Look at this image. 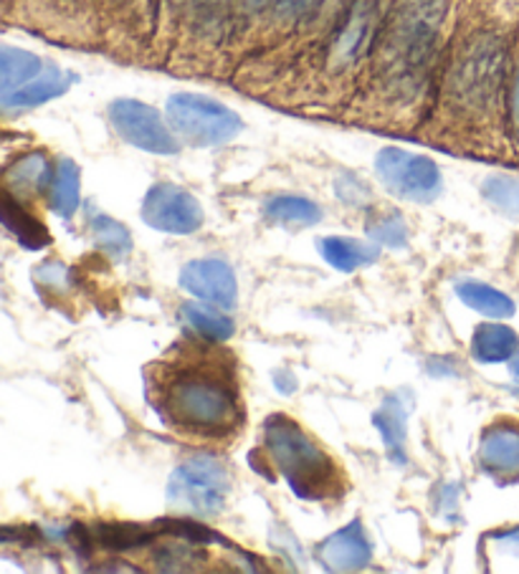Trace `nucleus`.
<instances>
[{
	"instance_id": "cd10ccee",
	"label": "nucleus",
	"mask_w": 519,
	"mask_h": 574,
	"mask_svg": "<svg viewBox=\"0 0 519 574\" xmlns=\"http://www.w3.org/2000/svg\"><path fill=\"white\" fill-rule=\"evenodd\" d=\"M90 236L96 243V249L107 253L110 259H122V255H127L132 249V238L127 228L104 213H94L90 218Z\"/></svg>"
},
{
	"instance_id": "aec40b11",
	"label": "nucleus",
	"mask_w": 519,
	"mask_h": 574,
	"mask_svg": "<svg viewBox=\"0 0 519 574\" xmlns=\"http://www.w3.org/2000/svg\"><path fill=\"white\" fill-rule=\"evenodd\" d=\"M408 408L411 403L403 400V393L388 395L385 403L381 405V410L373 415L375 428L381 430L383 446L388 450V456L395 463H406V430H408Z\"/></svg>"
},
{
	"instance_id": "2eb2a0df",
	"label": "nucleus",
	"mask_w": 519,
	"mask_h": 574,
	"mask_svg": "<svg viewBox=\"0 0 519 574\" xmlns=\"http://www.w3.org/2000/svg\"><path fill=\"white\" fill-rule=\"evenodd\" d=\"M56 160H51L46 149H23L3 167V190L6 196L31 206L33 200L46 198L54 178Z\"/></svg>"
},
{
	"instance_id": "a878e982",
	"label": "nucleus",
	"mask_w": 519,
	"mask_h": 574,
	"mask_svg": "<svg viewBox=\"0 0 519 574\" xmlns=\"http://www.w3.org/2000/svg\"><path fill=\"white\" fill-rule=\"evenodd\" d=\"M456 294L466 306H471L474 312L487 316V320H507V316L515 314L512 299L495 286L479 284V281H461V284H456Z\"/></svg>"
},
{
	"instance_id": "7ed1b4c3",
	"label": "nucleus",
	"mask_w": 519,
	"mask_h": 574,
	"mask_svg": "<svg viewBox=\"0 0 519 574\" xmlns=\"http://www.w3.org/2000/svg\"><path fill=\"white\" fill-rule=\"evenodd\" d=\"M145 387L157 418L188 440L224 443L246 422L236 357L196 332L145 367Z\"/></svg>"
},
{
	"instance_id": "6e6552de",
	"label": "nucleus",
	"mask_w": 519,
	"mask_h": 574,
	"mask_svg": "<svg viewBox=\"0 0 519 574\" xmlns=\"http://www.w3.org/2000/svg\"><path fill=\"white\" fill-rule=\"evenodd\" d=\"M3 21L56 46L100 54L94 0H3Z\"/></svg>"
},
{
	"instance_id": "2f4dec72",
	"label": "nucleus",
	"mask_w": 519,
	"mask_h": 574,
	"mask_svg": "<svg viewBox=\"0 0 519 574\" xmlns=\"http://www.w3.org/2000/svg\"><path fill=\"white\" fill-rule=\"evenodd\" d=\"M507 139L509 153H512V165H519V39L507 86Z\"/></svg>"
},
{
	"instance_id": "72a5a7b5",
	"label": "nucleus",
	"mask_w": 519,
	"mask_h": 574,
	"mask_svg": "<svg viewBox=\"0 0 519 574\" xmlns=\"http://www.w3.org/2000/svg\"><path fill=\"white\" fill-rule=\"evenodd\" d=\"M338 196L342 202H347V206H363V202L371 198V190H367V185L355 178V175L345 173L338 180Z\"/></svg>"
},
{
	"instance_id": "4be33fe9",
	"label": "nucleus",
	"mask_w": 519,
	"mask_h": 574,
	"mask_svg": "<svg viewBox=\"0 0 519 574\" xmlns=\"http://www.w3.org/2000/svg\"><path fill=\"white\" fill-rule=\"evenodd\" d=\"M82 170L79 165L72 160V157H56V167H54V178H51V188H49V206L54 210L56 216L61 218H74V213L79 210V202H82Z\"/></svg>"
},
{
	"instance_id": "423d86ee",
	"label": "nucleus",
	"mask_w": 519,
	"mask_h": 574,
	"mask_svg": "<svg viewBox=\"0 0 519 574\" xmlns=\"http://www.w3.org/2000/svg\"><path fill=\"white\" fill-rule=\"evenodd\" d=\"M239 0H163L155 66L224 82Z\"/></svg>"
},
{
	"instance_id": "7c9ffc66",
	"label": "nucleus",
	"mask_w": 519,
	"mask_h": 574,
	"mask_svg": "<svg viewBox=\"0 0 519 574\" xmlns=\"http://www.w3.org/2000/svg\"><path fill=\"white\" fill-rule=\"evenodd\" d=\"M481 192L501 213L519 218V178L515 175H495V178L484 180Z\"/></svg>"
},
{
	"instance_id": "0eeeda50",
	"label": "nucleus",
	"mask_w": 519,
	"mask_h": 574,
	"mask_svg": "<svg viewBox=\"0 0 519 574\" xmlns=\"http://www.w3.org/2000/svg\"><path fill=\"white\" fill-rule=\"evenodd\" d=\"M263 458L304 501H334L347 489V476L307 436L289 415H271L263 422Z\"/></svg>"
},
{
	"instance_id": "ddd939ff",
	"label": "nucleus",
	"mask_w": 519,
	"mask_h": 574,
	"mask_svg": "<svg viewBox=\"0 0 519 574\" xmlns=\"http://www.w3.org/2000/svg\"><path fill=\"white\" fill-rule=\"evenodd\" d=\"M375 173L393 196L413 202H430L444 192L442 167L406 147H383L375 157Z\"/></svg>"
},
{
	"instance_id": "f704fd0d",
	"label": "nucleus",
	"mask_w": 519,
	"mask_h": 574,
	"mask_svg": "<svg viewBox=\"0 0 519 574\" xmlns=\"http://www.w3.org/2000/svg\"><path fill=\"white\" fill-rule=\"evenodd\" d=\"M495 544L499 550L512 552L519 556V529H509V532H501L495 536Z\"/></svg>"
},
{
	"instance_id": "6ab92c4d",
	"label": "nucleus",
	"mask_w": 519,
	"mask_h": 574,
	"mask_svg": "<svg viewBox=\"0 0 519 574\" xmlns=\"http://www.w3.org/2000/svg\"><path fill=\"white\" fill-rule=\"evenodd\" d=\"M320 562L332 572H355L371 562V542L360 521H350L345 529L334 532L320 544Z\"/></svg>"
},
{
	"instance_id": "f03ea898",
	"label": "nucleus",
	"mask_w": 519,
	"mask_h": 574,
	"mask_svg": "<svg viewBox=\"0 0 519 574\" xmlns=\"http://www.w3.org/2000/svg\"><path fill=\"white\" fill-rule=\"evenodd\" d=\"M461 0H391L342 125L416 137L442 82Z\"/></svg>"
},
{
	"instance_id": "c85d7f7f",
	"label": "nucleus",
	"mask_w": 519,
	"mask_h": 574,
	"mask_svg": "<svg viewBox=\"0 0 519 574\" xmlns=\"http://www.w3.org/2000/svg\"><path fill=\"white\" fill-rule=\"evenodd\" d=\"M180 316L186 320V324L193 332L200 334V337H206V340L226 342V340H231V334H233V322L208 306H200L193 302L183 304Z\"/></svg>"
},
{
	"instance_id": "dca6fc26",
	"label": "nucleus",
	"mask_w": 519,
	"mask_h": 574,
	"mask_svg": "<svg viewBox=\"0 0 519 574\" xmlns=\"http://www.w3.org/2000/svg\"><path fill=\"white\" fill-rule=\"evenodd\" d=\"M484 473L499 483L519 481V422L512 418L497 420L484 430L479 446Z\"/></svg>"
},
{
	"instance_id": "5701e85b",
	"label": "nucleus",
	"mask_w": 519,
	"mask_h": 574,
	"mask_svg": "<svg viewBox=\"0 0 519 574\" xmlns=\"http://www.w3.org/2000/svg\"><path fill=\"white\" fill-rule=\"evenodd\" d=\"M519 352V334L507 324H479L471 340V355L484 365H499Z\"/></svg>"
},
{
	"instance_id": "bb28decb",
	"label": "nucleus",
	"mask_w": 519,
	"mask_h": 574,
	"mask_svg": "<svg viewBox=\"0 0 519 574\" xmlns=\"http://www.w3.org/2000/svg\"><path fill=\"white\" fill-rule=\"evenodd\" d=\"M263 216L274 223H304L314 226L320 223L322 210L310 198H299V196H277L271 198L267 206H263Z\"/></svg>"
},
{
	"instance_id": "473e14b6",
	"label": "nucleus",
	"mask_w": 519,
	"mask_h": 574,
	"mask_svg": "<svg viewBox=\"0 0 519 574\" xmlns=\"http://www.w3.org/2000/svg\"><path fill=\"white\" fill-rule=\"evenodd\" d=\"M69 279H72V276H69V269L59 261H49V263H43V267L37 269L39 284L46 286V289H54L56 294H64L66 286H69Z\"/></svg>"
},
{
	"instance_id": "a211bd4d",
	"label": "nucleus",
	"mask_w": 519,
	"mask_h": 574,
	"mask_svg": "<svg viewBox=\"0 0 519 574\" xmlns=\"http://www.w3.org/2000/svg\"><path fill=\"white\" fill-rule=\"evenodd\" d=\"M76 82H79V76L74 72H69V69L54 64V61H49L46 69H43V72L33 79V82L21 86L19 92L0 96V109H3L6 117L39 109V107H43V104L64 96Z\"/></svg>"
},
{
	"instance_id": "9d476101",
	"label": "nucleus",
	"mask_w": 519,
	"mask_h": 574,
	"mask_svg": "<svg viewBox=\"0 0 519 574\" xmlns=\"http://www.w3.org/2000/svg\"><path fill=\"white\" fill-rule=\"evenodd\" d=\"M165 117L183 145L198 149L224 147L243 132L239 112L198 92H178L167 96Z\"/></svg>"
},
{
	"instance_id": "f8f14e48",
	"label": "nucleus",
	"mask_w": 519,
	"mask_h": 574,
	"mask_svg": "<svg viewBox=\"0 0 519 574\" xmlns=\"http://www.w3.org/2000/svg\"><path fill=\"white\" fill-rule=\"evenodd\" d=\"M107 119L114 135L122 143L143 149L149 155L173 157L183 149V143L175 135V129L167 122L165 112L155 109L153 104L129 100V96H120V100L110 102Z\"/></svg>"
},
{
	"instance_id": "b1692460",
	"label": "nucleus",
	"mask_w": 519,
	"mask_h": 574,
	"mask_svg": "<svg viewBox=\"0 0 519 574\" xmlns=\"http://www.w3.org/2000/svg\"><path fill=\"white\" fill-rule=\"evenodd\" d=\"M3 223L8 231H11L25 249H46L51 243V236L46 231V226L31 213L29 206L21 200H15L11 196H3Z\"/></svg>"
},
{
	"instance_id": "c756f323",
	"label": "nucleus",
	"mask_w": 519,
	"mask_h": 574,
	"mask_svg": "<svg viewBox=\"0 0 519 574\" xmlns=\"http://www.w3.org/2000/svg\"><path fill=\"white\" fill-rule=\"evenodd\" d=\"M365 233L371 236L375 243L388 246V249H401V246H406L408 241L406 220H403L398 210H385V213L373 216Z\"/></svg>"
},
{
	"instance_id": "f257e3e1",
	"label": "nucleus",
	"mask_w": 519,
	"mask_h": 574,
	"mask_svg": "<svg viewBox=\"0 0 519 574\" xmlns=\"http://www.w3.org/2000/svg\"><path fill=\"white\" fill-rule=\"evenodd\" d=\"M519 39V0H461L436 100L418 143L471 160L512 163L507 86Z\"/></svg>"
},
{
	"instance_id": "1a4fd4ad",
	"label": "nucleus",
	"mask_w": 519,
	"mask_h": 574,
	"mask_svg": "<svg viewBox=\"0 0 519 574\" xmlns=\"http://www.w3.org/2000/svg\"><path fill=\"white\" fill-rule=\"evenodd\" d=\"M163 0H94L100 54L120 64L155 66Z\"/></svg>"
},
{
	"instance_id": "393cba45",
	"label": "nucleus",
	"mask_w": 519,
	"mask_h": 574,
	"mask_svg": "<svg viewBox=\"0 0 519 574\" xmlns=\"http://www.w3.org/2000/svg\"><path fill=\"white\" fill-rule=\"evenodd\" d=\"M316 249H320L322 259L338 271H355L377 259L375 246L353 241V238H340V236L322 238V241L316 243Z\"/></svg>"
},
{
	"instance_id": "412c9836",
	"label": "nucleus",
	"mask_w": 519,
	"mask_h": 574,
	"mask_svg": "<svg viewBox=\"0 0 519 574\" xmlns=\"http://www.w3.org/2000/svg\"><path fill=\"white\" fill-rule=\"evenodd\" d=\"M46 59H41L29 49L3 43L0 46V96L19 92L21 86L33 82L46 69Z\"/></svg>"
},
{
	"instance_id": "39448f33",
	"label": "nucleus",
	"mask_w": 519,
	"mask_h": 574,
	"mask_svg": "<svg viewBox=\"0 0 519 574\" xmlns=\"http://www.w3.org/2000/svg\"><path fill=\"white\" fill-rule=\"evenodd\" d=\"M340 0H239L224 82L263 100L328 29Z\"/></svg>"
},
{
	"instance_id": "f3484780",
	"label": "nucleus",
	"mask_w": 519,
	"mask_h": 574,
	"mask_svg": "<svg viewBox=\"0 0 519 574\" xmlns=\"http://www.w3.org/2000/svg\"><path fill=\"white\" fill-rule=\"evenodd\" d=\"M180 286L196 299H204V302L221 309H233L236 299H239V286H236L231 267L218 259L190 261L180 271Z\"/></svg>"
},
{
	"instance_id": "20e7f679",
	"label": "nucleus",
	"mask_w": 519,
	"mask_h": 574,
	"mask_svg": "<svg viewBox=\"0 0 519 574\" xmlns=\"http://www.w3.org/2000/svg\"><path fill=\"white\" fill-rule=\"evenodd\" d=\"M388 6L391 0H340L320 41L261 102L304 117L340 122L371 64Z\"/></svg>"
},
{
	"instance_id": "9b49d317",
	"label": "nucleus",
	"mask_w": 519,
	"mask_h": 574,
	"mask_svg": "<svg viewBox=\"0 0 519 574\" xmlns=\"http://www.w3.org/2000/svg\"><path fill=\"white\" fill-rule=\"evenodd\" d=\"M228 489H231L228 468L214 456H196L175 468L167 483V501L173 509L214 516L224 509Z\"/></svg>"
},
{
	"instance_id": "4468645a",
	"label": "nucleus",
	"mask_w": 519,
	"mask_h": 574,
	"mask_svg": "<svg viewBox=\"0 0 519 574\" xmlns=\"http://www.w3.org/2000/svg\"><path fill=\"white\" fill-rule=\"evenodd\" d=\"M143 218L155 231L188 236L204 226V208L190 190L175 182H157L143 200Z\"/></svg>"
},
{
	"instance_id": "c9c22d12",
	"label": "nucleus",
	"mask_w": 519,
	"mask_h": 574,
	"mask_svg": "<svg viewBox=\"0 0 519 574\" xmlns=\"http://www.w3.org/2000/svg\"><path fill=\"white\" fill-rule=\"evenodd\" d=\"M509 369H512V377L519 383V352L512 357V362H509Z\"/></svg>"
}]
</instances>
